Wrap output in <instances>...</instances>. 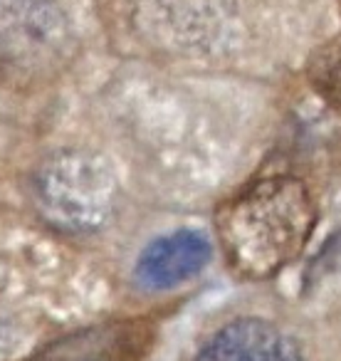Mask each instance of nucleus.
I'll list each match as a JSON object with an SVG mask.
<instances>
[{"label": "nucleus", "mask_w": 341, "mask_h": 361, "mask_svg": "<svg viewBox=\"0 0 341 361\" xmlns=\"http://www.w3.org/2000/svg\"><path fill=\"white\" fill-rule=\"evenodd\" d=\"M211 240L201 231L183 228L168 233L144 247L136 262V282L151 292L173 290L196 277L211 262Z\"/></svg>", "instance_id": "obj_4"}, {"label": "nucleus", "mask_w": 341, "mask_h": 361, "mask_svg": "<svg viewBox=\"0 0 341 361\" xmlns=\"http://www.w3.org/2000/svg\"><path fill=\"white\" fill-rule=\"evenodd\" d=\"M121 354L124 339L119 326H97L55 341L35 361H116Z\"/></svg>", "instance_id": "obj_6"}, {"label": "nucleus", "mask_w": 341, "mask_h": 361, "mask_svg": "<svg viewBox=\"0 0 341 361\" xmlns=\"http://www.w3.org/2000/svg\"><path fill=\"white\" fill-rule=\"evenodd\" d=\"M75 30L57 0H0V70L45 77L67 65Z\"/></svg>", "instance_id": "obj_3"}, {"label": "nucleus", "mask_w": 341, "mask_h": 361, "mask_svg": "<svg viewBox=\"0 0 341 361\" xmlns=\"http://www.w3.org/2000/svg\"><path fill=\"white\" fill-rule=\"evenodd\" d=\"M198 361H302V351L277 324L245 317L223 326L203 346Z\"/></svg>", "instance_id": "obj_5"}, {"label": "nucleus", "mask_w": 341, "mask_h": 361, "mask_svg": "<svg viewBox=\"0 0 341 361\" xmlns=\"http://www.w3.org/2000/svg\"><path fill=\"white\" fill-rule=\"evenodd\" d=\"M309 80L321 99L341 109V35L314 55L309 65Z\"/></svg>", "instance_id": "obj_7"}, {"label": "nucleus", "mask_w": 341, "mask_h": 361, "mask_svg": "<svg viewBox=\"0 0 341 361\" xmlns=\"http://www.w3.org/2000/svg\"><path fill=\"white\" fill-rule=\"evenodd\" d=\"M314 226V198L294 176L257 180L218 213V238L228 265L250 280L290 265L309 243Z\"/></svg>", "instance_id": "obj_1"}, {"label": "nucleus", "mask_w": 341, "mask_h": 361, "mask_svg": "<svg viewBox=\"0 0 341 361\" xmlns=\"http://www.w3.org/2000/svg\"><path fill=\"white\" fill-rule=\"evenodd\" d=\"M32 203L60 231L92 233L114 216L119 180L101 154L62 149L47 156L32 173Z\"/></svg>", "instance_id": "obj_2"}]
</instances>
